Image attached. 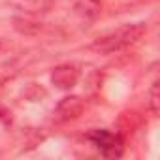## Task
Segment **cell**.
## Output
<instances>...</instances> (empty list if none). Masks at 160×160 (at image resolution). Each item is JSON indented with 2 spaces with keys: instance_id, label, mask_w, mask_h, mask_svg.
<instances>
[{
  "instance_id": "6da1fadb",
  "label": "cell",
  "mask_w": 160,
  "mask_h": 160,
  "mask_svg": "<svg viewBox=\"0 0 160 160\" xmlns=\"http://www.w3.org/2000/svg\"><path fill=\"white\" fill-rule=\"evenodd\" d=\"M147 32V27L143 23H130V25H122L100 38H96L89 49L94 51V53H100V55H111V53H117V51H122L134 43H138L143 34Z\"/></svg>"
},
{
  "instance_id": "7a4b0ae2",
  "label": "cell",
  "mask_w": 160,
  "mask_h": 160,
  "mask_svg": "<svg viewBox=\"0 0 160 160\" xmlns=\"http://www.w3.org/2000/svg\"><path fill=\"white\" fill-rule=\"evenodd\" d=\"M87 139L98 149L104 158H121L124 154V139L108 128H92L87 134Z\"/></svg>"
},
{
  "instance_id": "3957f363",
  "label": "cell",
  "mask_w": 160,
  "mask_h": 160,
  "mask_svg": "<svg viewBox=\"0 0 160 160\" xmlns=\"http://www.w3.org/2000/svg\"><path fill=\"white\" fill-rule=\"evenodd\" d=\"M83 108H85V104H83V100L79 96H68V98L60 100V104L57 106L55 121L57 122H66L70 119H75L79 113L83 111Z\"/></svg>"
},
{
  "instance_id": "277c9868",
  "label": "cell",
  "mask_w": 160,
  "mask_h": 160,
  "mask_svg": "<svg viewBox=\"0 0 160 160\" xmlns=\"http://www.w3.org/2000/svg\"><path fill=\"white\" fill-rule=\"evenodd\" d=\"M51 79L58 89H72L79 79V70L73 64H62L53 70Z\"/></svg>"
},
{
  "instance_id": "5b68a950",
  "label": "cell",
  "mask_w": 160,
  "mask_h": 160,
  "mask_svg": "<svg viewBox=\"0 0 160 160\" xmlns=\"http://www.w3.org/2000/svg\"><path fill=\"white\" fill-rule=\"evenodd\" d=\"M51 6V0H23V8L28 12H40V10H47Z\"/></svg>"
},
{
  "instance_id": "8992f818",
  "label": "cell",
  "mask_w": 160,
  "mask_h": 160,
  "mask_svg": "<svg viewBox=\"0 0 160 160\" xmlns=\"http://www.w3.org/2000/svg\"><path fill=\"white\" fill-rule=\"evenodd\" d=\"M149 104H151V109L158 113V81H154L149 91Z\"/></svg>"
},
{
  "instance_id": "52a82bcc",
  "label": "cell",
  "mask_w": 160,
  "mask_h": 160,
  "mask_svg": "<svg viewBox=\"0 0 160 160\" xmlns=\"http://www.w3.org/2000/svg\"><path fill=\"white\" fill-rule=\"evenodd\" d=\"M4 115H6V109H4V108H2V106H0V119H2V117H4Z\"/></svg>"
},
{
  "instance_id": "ba28073f",
  "label": "cell",
  "mask_w": 160,
  "mask_h": 160,
  "mask_svg": "<svg viewBox=\"0 0 160 160\" xmlns=\"http://www.w3.org/2000/svg\"><path fill=\"white\" fill-rule=\"evenodd\" d=\"M91 2H94V4H100V2H102V0H91Z\"/></svg>"
},
{
  "instance_id": "9c48e42d",
  "label": "cell",
  "mask_w": 160,
  "mask_h": 160,
  "mask_svg": "<svg viewBox=\"0 0 160 160\" xmlns=\"http://www.w3.org/2000/svg\"><path fill=\"white\" fill-rule=\"evenodd\" d=\"M0 49H2V42H0Z\"/></svg>"
}]
</instances>
